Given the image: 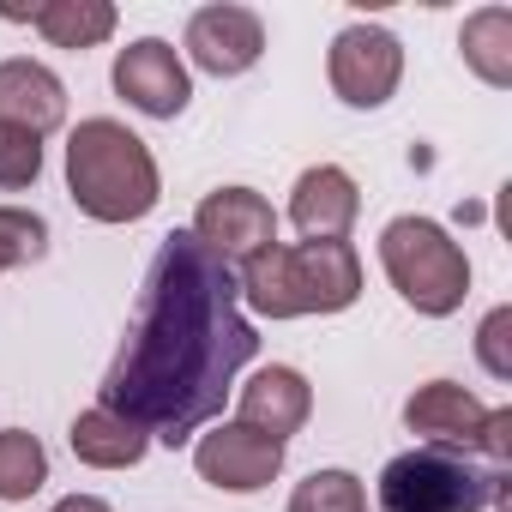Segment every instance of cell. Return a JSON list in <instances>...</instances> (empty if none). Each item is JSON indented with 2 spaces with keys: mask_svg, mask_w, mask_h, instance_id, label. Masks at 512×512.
<instances>
[{
  "mask_svg": "<svg viewBox=\"0 0 512 512\" xmlns=\"http://www.w3.org/2000/svg\"><path fill=\"white\" fill-rule=\"evenodd\" d=\"M260 356V332L241 314L235 266H223L193 229L163 235L151 272L109 362L97 404L127 416L163 446H187L235 392V374Z\"/></svg>",
  "mask_w": 512,
  "mask_h": 512,
  "instance_id": "1",
  "label": "cell"
},
{
  "mask_svg": "<svg viewBox=\"0 0 512 512\" xmlns=\"http://www.w3.org/2000/svg\"><path fill=\"white\" fill-rule=\"evenodd\" d=\"M241 302L266 320H302V314H344L362 296V260L350 241H272L253 260H241L235 278Z\"/></svg>",
  "mask_w": 512,
  "mask_h": 512,
  "instance_id": "2",
  "label": "cell"
},
{
  "mask_svg": "<svg viewBox=\"0 0 512 512\" xmlns=\"http://www.w3.org/2000/svg\"><path fill=\"white\" fill-rule=\"evenodd\" d=\"M67 193L85 217L97 223H139L157 211L163 181H157V157L145 151L139 133H127L109 115H91L73 127L67 139Z\"/></svg>",
  "mask_w": 512,
  "mask_h": 512,
  "instance_id": "3",
  "label": "cell"
},
{
  "mask_svg": "<svg viewBox=\"0 0 512 512\" xmlns=\"http://www.w3.org/2000/svg\"><path fill=\"white\" fill-rule=\"evenodd\" d=\"M506 500V464L452 446H410L380 470V512H488Z\"/></svg>",
  "mask_w": 512,
  "mask_h": 512,
  "instance_id": "4",
  "label": "cell"
},
{
  "mask_svg": "<svg viewBox=\"0 0 512 512\" xmlns=\"http://www.w3.org/2000/svg\"><path fill=\"white\" fill-rule=\"evenodd\" d=\"M380 266H386L392 290L428 320L458 314L470 296V260L434 217H392L380 229Z\"/></svg>",
  "mask_w": 512,
  "mask_h": 512,
  "instance_id": "5",
  "label": "cell"
},
{
  "mask_svg": "<svg viewBox=\"0 0 512 512\" xmlns=\"http://www.w3.org/2000/svg\"><path fill=\"white\" fill-rule=\"evenodd\" d=\"M410 434H422L428 446H452V452H476L488 464L512 458V410H488L482 398H470L452 380H428L410 392L404 404Z\"/></svg>",
  "mask_w": 512,
  "mask_h": 512,
  "instance_id": "6",
  "label": "cell"
},
{
  "mask_svg": "<svg viewBox=\"0 0 512 512\" xmlns=\"http://www.w3.org/2000/svg\"><path fill=\"white\" fill-rule=\"evenodd\" d=\"M332 91L350 109H380L404 79V49L386 25H344L332 37Z\"/></svg>",
  "mask_w": 512,
  "mask_h": 512,
  "instance_id": "7",
  "label": "cell"
},
{
  "mask_svg": "<svg viewBox=\"0 0 512 512\" xmlns=\"http://www.w3.org/2000/svg\"><path fill=\"white\" fill-rule=\"evenodd\" d=\"M193 470L223 494H260L284 470V440L247 428V422H223L193 440Z\"/></svg>",
  "mask_w": 512,
  "mask_h": 512,
  "instance_id": "8",
  "label": "cell"
},
{
  "mask_svg": "<svg viewBox=\"0 0 512 512\" xmlns=\"http://www.w3.org/2000/svg\"><path fill=\"white\" fill-rule=\"evenodd\" d=\"M193 235H199V247L217 253L223 266H241L260 247L278 241V211H272V199H260L253 187H217V193L199 199Z\"/></svg>",
  "mask_w": 512,
  "mask_h": 512,
  "instance_id": "9",
  "label": "cell"
},
{
  "mask_svg": "<svg viewBox=\"0 0 512 512\" xmlns=\"http://www.w3.org/2000/svg\"><path fill=\"white\" fill-rule=\"evenodd\" d=\"M115 91L139 109V115H151V121H175L181 109H187V97H193V79H187V67H181V55L163 43V37H139V43H127L121 55H115Z\"/></svg>",
  "mask_w": 512,
  "mask_h": 512,
  "instance_id": "10",
  "label": "cell"
},
{
  "mask_svg": "<svg viewBox=\"0 0 512 512\" xmlns=\"http://www.w3.org/2000/svg\"><path fill=\"white\" fill-rule=\"evenodd\" d=\"M187 55H193L199 73L235 79V73H247L253 61L266 55V25H260V13L217 0V7H199L187 19Z\"/></svg>",
  "mask_w": 512,
  "mask_h": 512,
  "instance_id": "11",
  "label": "cell"
},
{
  "mask_svg": "<svg viewBox=\"0 0 512 512\" xmlns=\"http://www.w3.org/2000/svg\"><path fill=\"white\" fill-rule=\"evenodd\" d=\"M362 211V193L356 181L338 169V163H314L296 175V193H290V223L308 235V241H344V229L356 223Z\"/></svg>",
  "mask_w": 512,
  "mask_h": 512,
  "instance_id": "12",
  "label": "cell"
},
{
  "mask_svg": "<svg viewBox=\"0 0 512 512\" xmlns=\"http://www.w3.org/2000/svg\"><path fill=\"white\" fill-rule=\"evenodd\" d=\"M67 121V85L43 61H0V127H25L49 139Z\"/></svg>",
  "mask_w": 512,
  "mask_h": 512,
  "instance_id": "13",
  "label": "cell"
},
{
  "mask_svg": "<svg viewBox=\"0 0 512 512\" xmlns=\"http://www.w3.org/2000/svg\"><path fill=\"white\" fill-rule=\"evenodd\" d=\"M308 416H314V386L296 368H260L241 386V422L272 440H290Z\"/></svg>",
  "mask_w": 512,
  "mask_h": 512,
  "instance_id": "14",
  "label": "cell"
},
{
  "mask_svg": "<svg viewBox=\"0 0 512 512\" xmlns=\"http://www.w3.org/2000/svg\"><path fill=\"white\" fill-rule=\"evenodd\" d=\"M73 458L79 464H91V470H133L139 458H145V446H151V434L145 428H133L127 416H115V410H85V416H73Z\"/></svg>",
  "mask_w": 512,
  "mask_h": 512,
  "instance_id": "15",
  "label": "cell"
},
{
  "mask_svg": "<svg viewBox=\"0 0 512 512\" xmlns=\"http://www.w3.org/2000/svg\"><path fill=\"white\" fill-rule=\"evenodd\" d=\"M458 49H464V67H470L482 85H494V91L512 85V13H506V7L470 13L464 31H458Z\"/></svg>",
  "mask_w": 512,
  "mask_h": 512,
  "instance_id": "16",
  "label": "cell"
},
{
  "mask_svg": "<svg viewBox=\"0 0 512 512\" xmlns=\"http://www.w3.org/2000/svg\"><path fill=\"white\" fill-rule=\"evenodd\" d=\"M31 25L55 43V49H97L115 37V7L109 0H43V7L31 13Z\"/></svg>",
  "mask_w": 512,
  "mask_h": 512,
  "instance_id": "17",
  "label": "cell"
},
{
  "mask_svg": "<svg viewBox=\"0 0 512 512\" xmlns=\"http://www.w3.org/2000/svg\"><path fill=\"white\" fill-rule=\"evenodd\" d=\"M49 482V452H43V440L37 434H25V428H7L0 434V500H31L37 488Z\"/></svg>",
  "mask_w": 512,
  "mask_h": 512,
  "instance_id": "18",
  "label": "cell"
},
{
  "mask_svg": "<svg viewBox=\"0 0 512 512\" xmlns=\"http://www.w3.org/2000/svg\"><path fill=\"white\" fill-rule=\"evenodd\" d=\"M43 253H49V223L25 205H0V272L37 266Z\"/></svg>",
  "mask_w": 512,
  "mask_h": 512,
  "instance_id": "19",
  "label": "cell"
},
{
  "mask_svg": "<svg viewBox=\"0 0 512 512\" xmlns=\"http://www.w3.org/2000/svg\"><path fill=\"white\" fill-rule=\"evenodd\" d=\"M290 512H368V494L350 470H314L308 482H296Z\"/></svg>",
  "mask_w": 512,
  "mask_h": 512,
  "instance_id": "20",
  "label": "cell"
},
{
  "mask_svg": "<svg viewBox=\"0 0 512 512\" xmlns=\"http://www.w3.org/2000/svg\"><path fill=\"white\" fill-rule=\"evenodd\" d=\"M43 175V139L25 127H0V187L19 193Z\"/></svg>",
  "mask_w": 512,
  "mask_h": 512,
  "instance_id": "21",
  "label": "cell"
},
{
  "mask_svg": "<svg viewBox=\"0 0 512 512\" xmlns=\"http://www.w3.org/2000/svg\"><path fill=\"white\" fill-rule=\"evenodd\" d=\"M512 308H494L488 320H482V332H476V356H482V368L494 374V380H512Z\"/></svg>",
  "mask_w": 512,
  "mask_h": 512,
  "instance_id": "22",
  "label": "cell"
},
{
  "mask_svg": "<svg viewBox=\"0 0 512 512\" xmlns=\"http://www.w3.org/2000/svg\"><path fill=\"white\" fill-rule=\"evenodd\" d=\"M49 512H115L109 500H97V494H67V500H55Z\"/></svg>",
  "mask_w": 512,
  "mask_h": 512,
  "instance_id": "23",
  "label": "cell"
}]
</instances>
